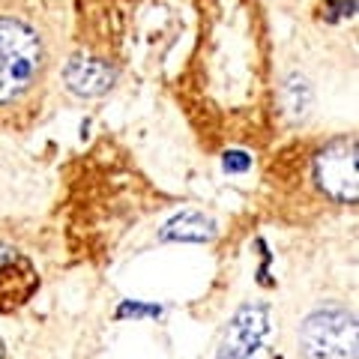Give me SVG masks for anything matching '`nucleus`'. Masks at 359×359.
Listing matches in <instances>:
<instances>
[{
	"instance_id": "obj_9",
	"label": "nucleus",
	"mask_w": 359,
	"mask_h": 359,
	"mask_svg": "<svg viewBox=\"0 0 359 359\" xmlns=\"http://www.w3.org/2000/svg\"><path fill=\"white\" fill-rule=\"evenodd\" d=\"M159 314H162L159 306H144V302H135V299H126L117 309V318H159Z\"/></svg>"
},
{
	"instance_id": "obj_6",
	"label": "nucleus",
	"mask_w": 359,
	"mask_h": 359,
	"mask_svg": "<svg viewBox=\"0 0 359 359\" xmlns=\"http://www.w3.org/2000/svg\"><path fill=\"white\" fill-rule=\"evenodd\" d=\"M66 87L72 90L75 96H102L108 93L111 87H114V69H111L108 63L102 60H93V57H72L69 63H66Z\"/></svg>"
},
{
	"instance_id": "obj_11",
	"label": "nucleus",
	"mask_w": 359,
	"mask_h": 359,
	"mask_svg": "<svg viewBox=\"0 0 359 359\" xmlns=\"http://www.w3.org/2000/svg\"><path fill=\"white\" fill-rule=\"evenodd\" d=\"M6 356V347H4V341H0V359H4Z\"/></svg>"
},
{
	"instance_id": "obj_7",
	"label": "nucleus",
	"mask_w": 359,
	"mask_h": 359,
	"mask_svg": "<svg viewBox=\"0 0 359 359\" xmlns=\"http://www.w3.org/2000/svg\"><path fill=\"white\" fill-rule=\"evenodd\" d=\"M212 237H216V222L195 210H183L159 231L162 243H210Z\"/></svg>"
},
{
	"instance_id": "obj_8",
	"label": "nucleus",
	"mask_w": 359,
	"mask_h": 359,
	"mask_svg": "<svg viewBox=\"0 0 359 359\" xmlns=\"http://www.w3.org/2000/svg\"><path fill=\"white\" fill-rule=\"evenodd\" d=\"M282 102H285V111L294 120H302L309 114V108H311V87H309L306 78H299V75L287 78L285 90H282Z\"/></svg>"
},
{
	"instance_id": "obj_10",
	"label": "nucleus",
	"mask_w": 359,
	"mask_h": 359,
	"mask_svg": "<svg viewBox=\"0 0 359 359\" xmlns=\"http://www.w3.org/2000/svg\"><path fill=\"white\" fill-rule=\"evenodd\" d=\"M222 168L228 174H245L252 168V156L243 153V150H228L222 156Z\"/></svg>"
},
{
	"instance_id": "obj_3",
	"label": "nucleus",
	"mask_w": 359,
	"mask_h": 359,
	"mask_svg": "<svg viewBox=\"0 0 359 359\" xmlns=\"http://www.w3.org/2000/svg\"><path fill=\"white\" fill-rule=\"evenodd\" d=\"M314 180L339 204H356L359 174H356V141L339 138L314 156Z\"/></svg>"
},
{
	"instance_id": "obj_1",
	"label": "nucleus",
	"mask_w": 359,
	"mask_h": 359,
	"mask_svg": "<svg viewBox=\"0 0 359 359\" xmlns=\"http://www.w3.org/2000/svg\"><path fill=\"white\" fill-rule=\"evenodd\" d=\"M42 63L36 30L25 21L0 18V105L18 99L33 84Z\"/></svg>"
},
{
	"instance_id": "obj_5",
	"label": "nucleus",
	"mask_w": 359,
	"mask_h": 359,
	"mask_svg": "<svg viewBox=\"0 0 359 359\" xmlns=\"http://www.w3.org/2000/svg\"><path fill=\"white\" fill-rule=\"evenodd\" d=\"M39 278L33 266L18 257L9 245H0V311H9L36 290Z\"/></svg>"
},
{
	"instance_id": "obj_2",
	"label": "nucleus",
	"mask_w": 359,
	"mask_h": 359,
	"mask_svg": "<svg viewBox=\"0 0 359 359\" xmlns=\"http://www.w3.org/2000/svg\"><path fill=\"white\" fill-rule=\"evenodd\" d=\"M306 359H356V318L344 309H320L299 327Z\"/></svg>"
},
{
	"instance_id": "obj_4",
	"label": "nucleus",
	"mask_w": 359,
	"mask_h": 359,
	"mask_svg": "<svg viewBox=\"0 0 359 359\" xmlns=\"http://www.w3.org/2000/svg\"><path fill=\"white\" fill-rule=\"evenodd\" d=\"M269 332L266 306H243L228 323L219 359H269Z\"/></svg>"
}]
</instances>
